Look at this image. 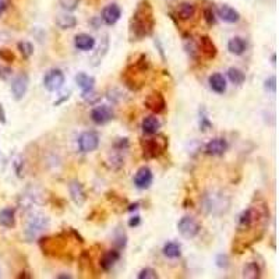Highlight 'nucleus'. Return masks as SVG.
<instances>
[{
  "instance_id": "6",
  "label": "nucleus",
  "mask_w": 279,
  "mask_h": 279,
  "mask_svg": "<svg viewBox=\"0 0 279 279\" xmlns=\"http://www.w3.org/2000/svg\"><path fill=\"white\" fill-rule=\"evenodd\" d=\"M200 224L191 216H183L178 222V230L179 233L186 239H194L200 232Z\"/></svg>"
},
{
  "instance_id": "41",
  "label": "nucleus",
  "mask_w": 279,
  "mask_h": 279,
  "mask_svg": "<svg viewBox=\"0 0 279 279\" xmlns=\"http://www.w3.org/2000/svg\"><path fill=\"white\" fill-rule=\"evenodd\" d=\"M140 222H141V218H140V216H131L130 221H128V226H130V228H135V226L140 225Z\"/></svg>"
},
{
  "instance_id": "15",
  "label": "nucleus",
  "mask_w": 279,
  "mask_h": 279,
  "mask_svg": "<svg viewBox=\"0 0 279 279\" xmlns=\"http://www.w3.org/2000/svg\"><path fill=\"white\" fill-rule=\"evenodd\" d=\"M91 119L97 125H105L113 119V112L109 106H98L91 110Z\"/></svg>"
},
{
  "instance_id": "31",
  "label": "nucleus",
  "mask_w": 279,
  "mask_h": 279,
  "mask_svg": "<svg viewBox=\"0 0 279 279\" xmlns=\"http://www.w3.org/2000/svg\"><path fill=\"white\" fill-rule=\"evenodd\" d=\"M56 24L62 29H73L77 25V18L74 16H69V14H62L56 20Z\"/></svg>"
},
{
  "instance_id": "25",
  "label": "nucleus",
  "mask_w": 279,
  "mask_h": 279,
  "mask_svg": "<svg viewBox=\"0 0 279 279\" xmlns=\"http://www.w3.org/2000/svg\"><path fill=\"white\" fill-rule=\"evenodd\" d=\"M194 14H196V6L191 3H181L176 9V17L181 21H187L194 17Z\"/></svg>"
},
{
  "instance_id": "23",
  "label": "nucleus",
  "mask_w": 279,
  "mask_h": 279,
  "mask_svg": "<svg viewBox=\"0 0 279 279\" xmlns=\"http://www.w3.org/2000/svg\"><path fill=\"white\" fill-rule=\"evenodd\" d=\"M74 46L80 51H91L95 46V39L88 34H80L74 38Z\"/></svg>"
},
{
  "instance_id": "39",
  "label": "nucleus",
  "mask_w": 279,
  "mask_h": 279,
  "mask_svg": "<svg viewBox=\"0 0 279 279\" xmlns=\"http://www.w3.org/2000/svg\"><path fill=\"white\" fill-rule=\"evenodd\" d=\"M212 125H211V122L208 120V117L205 115H203L201 116V120H200V128H201V131H207L208 128H211Z\"/></svg>"
},
{
  "instance_id": "4",
  "label": "nucleus",
  "mask_w": 279,
  "mask_h": 279,
  "mask_svg": "<svg viewBox=\"0 0 279 279\" xmlns=\"http://www.w3.org/2000/svg\"><path fill=\"white\" fill-rule=\"evenodd\" d=\"M70 233V229H69ZM67 232L59 233L57 236H48V237H42L39 240V247L45 255L49 257H54V258H62V260H73L72 252L66 250L67 246V240L70 237V234Z\"/></svg>"
},
{
  "instance_id": "42",
  "label": "nucleus",
  "mask_w": 279,
  "mask_h": 279,
  "mask_svg": "<svg viewBox=\"0 0 279 279\" xmlns=\"http://www.w3.org/2000/svg\"><path fill=\"white\" fill-rule=\"evenodd\" d=\"M10 74H11V70H10V69H7V67H0V78L6 80Z\"/></svg>"
},
{
  "instance_id": "46",
  "label": "nucleus",
  "mask_w": 279,
  "mask_h": 279,
  "mask_svg": "<svg viewBox=\"0 0 279 279\" xmlns=\"http://www.w3.org/2000/svg\"><path fill=\"white\" fill-rule=\"evenodd\" d=\"M28 272H21L20 275H18V278H34L32 275H27Z\"/></svg>"
},
{
  "instance_id": "19",
  "label": "nucleus",
  "mask_w": 279,
  "mask_h": 279,
  "mask_svg": "<svg viewBox=\"0 0 279 279\" xmlns=\"http://www.w3.org/2000/svg\"><path fill=\"white\" fill-rule=\"evenodd\" d=\"M119 260H120V250L112 249L102 254V257L99 258V267L103 271H109Z\"/></svg>"
},
{
  "instance_id": "16",
  "label": "nucleus",
  "mask_w": 279,
  "mask_h": 279,
  "mask_svg": "<svg viewBox=\"0 0 279 279\" xmlns=\"http://www.w3.org/2000/svg\"><path fill=\"white\" fill-rule=\"evenodd\" d=\"M120 17H122V9L115 3L106 6L102 11V20L106 25H115Z\"/></svg>"
},
{
  "instance_id": "9",
  "label": "nucleus",
  "mask_w": 279,
  "mask_h": 279,
  "mask_svg": "<svg viewBox=\"0 0 279 279\" xmlns=\"http://www.w3.org/2000/svg\"><path fill=\"white\" fill-rule=\"evenodd\" d=\"M99 145V137L97 133L94 131H87L82 133L78 137V148L81 152H92L98 148Z\"/></svg>"
},
{
  "instance_id": "29",
  "label": "nucleus",
  "mask_w": 279,
  "mask_h": 279,
  "mask_svg": "<svg viewBox=\"0 0 279 279\" xmlns=\"http://www.w3.org/2000/svg\"><path fill=\"white\" fill-rule=\"evenodd\" d=\"M243 278L247 279H257L261 278V267L258 262H247L243 268Z\"/></svg>"
},
{
  "instance_id": "38",
  "label": "nucleus",
  "mask_w": 279,
  "mask_h": 279,
  "mask_svg": "<svg viewBox=\"0 0 279 279\" xmlns=\"http://www.w3.org/2000/svg\"><path fill=\"white\" fill-rule=\"evenodd\" d=\"M265 90L275 92V90H277V78H275V76H272L268 80H265Z\"/></svg>"
},
{
  "instance_id": "48",
  "label": "nucleus",
  "mask_w": 279,
  "mask_h": 279,
  "mask_svg": "<svg viewBox=\"0 0 279 279\" xmlns=\"http://www.w3.org/2000/svg\"><path fill=\"white\" fill-rule=\"evenodd\" d=\"M275 60H277V56H275V54H272V57H271V62H272V64H275Z\"/></svg>"
},
{
  "instance_id": "7",
  "label": "nucleus",
  "mask_w": 279,
  "mask_h": 279,
  "mask_svg": "<svg viewBox=\"0 0 279 279\" xmlns=\"http://www.w3.org/2000/svg\"><path fill=\"white\" fill-rule=\"evenodd\" d=\"M144 105L148 110H151L156 115L163 113L166 110V101H165L162 92H159V91H152L151 94H148L144 101Z\"/></svg>"
},
{
  "instance_id": "1",
  "label": "nucleus",
  "mask_w": 279,
  "mask_h": 279,
  "mask_svg": "<svg viewBox=\"0 0 279 279\" xmlns=\"http://www.w3.org/2000/svg\"><path fill=\"white\" fill-rule=\"evenodd\" d=\"M270 222V208L265 200L254 198L250 207L239 215L236 237L233 239L232 250L236 254H243L252 244L260 242L265 228Z\"/></svg>"
},
{
  "instance_id": "35",
  "label": "nucleus",
  "mask_w": 279,
  "mask_h": 279,
  "mask_svg": "<svg viewBox=\"0 0 279 279\" xmlns=\"http://www.w3.org/2000/svg\"><path fill=\"white\" fill-rule=\"evenodd\" d=\"M60 1V4H62V7L64 10H67V11H73V10L77 9V6H78V3H80V0H59Z\"/></svg>"
},
{
  "instance_id": "8",
  "label": "nucleus",
  "mask_w": 279,
  "mask_h": 279,
  "mask_svg": "<svg viewBox=\"0 0 279 279\" xmlns=\"http://www.w3.org/2000/svg\"><path fill=\"white\" fill-rule=\"evenodd\" d=\"M64 84V74L62 70L59 69H53V70H49L46 73L45 77H44V87L46 90L54 92V91H59Z\"/></svg>"
},
{
  "instance_id": "37",
  "label": "nucleus",
  "mask_w": 279,
  "mask_h": 279,
  "mask_svg": "<svg viewBox=\"0 0 279 279\" xmlns=\"http://www.w3.org/2000/svg\"><path fill=\"white\" fill-rule=\"evenodd\" d=\"M204 18H205V21H207V24L209 25V27L215 25V23H216L215 14H214V11H212L211 9L204 10Z\"/></svg>"
},
{
  "instance_id": "21",
  "label": "nucleus",
  "mask_w": 279,
  "mask_h": 279,
  "mask_svg": "<svg viewBox=\"0 0 279 279\" xmlns=\"http://www.w3.org/2000/svg\"><path fill=\"white\" fill-rule=\"evenodd\" d=\"M218 16L221 20H224L225 23L233 24L237 23L240 20V13L237 10H234L233 7H230L229 4H222L218 7Z\"/></svg>"
},
{
  "instance_id": "18",
  "label": "nucleus",
  "mask_w": 279,
  "mask_h": 279,
  "mask_svg": "<svg viewBox=\"0 0 279 279\" xmlns=\"http://www.w3.org/2000/svg\"><path fill=\"white\" fill-rule=\"evenodd\" d=\"M228 150V143L225 138H214L205 145V153L209 156H221Z\"/></svg>"
},
{
  "instance_id": "26",
  "label": "nucleus",
  "mask_w": 279,
  "mask_h": 279,
  "mask_svg": "<svg viewBox=\"0 0 279 279\" xmlns=\"http://www.w3.org/2000/svg\"><path fill=\"white\" fill-rule=\"evenodd\" d=\"M109 36L105 35L103 36V39L101 41V45H99L98 51L94 53V56H92V59H91V64L92 66H98V64H101V62L103 60V57H105V54L108 53L109 51Z\"/></svg>"
},
{
  "instance_id": "11",
  "label": "nucleus",
  "mask_w": 279,
  "mask_h": 279,
  "mask_svg": "<svg viewBox=\"0 0 279 279\" xmlns=\"http://www.w3.org/2000/svg\"><path fill=\"white\" fill-rule=\"evenodd\" d=\"M198 52L203 53V56L208 60H212L218 54V48H216L215 42L209 36L203 35L200 38V42H198Z\"/></svg>"
},
{
  "instance_id": "34",
  "label": "nucleus",
  "mask_w": 279,
  "mask_h": 279,
  "mask_svg": "<svg viewBox=\"0 0 279 279\" xmlns=\"http://www.w3.org/2000/svg\"><path fill=\"white\" fill-rule=\"evenodd\" d=\"M137 278L138 279H158V272L153 270V268H144V270H141L138 272V275H137Z\"/></svg>"
},
{
  "instance_id": "13",
  "label": "nucleus",
  "mask_w": 279,
  "mask_h": 279,
  "mask_svg": "<svg viewBox=\"0 0 279 279\" xmlns=\"http://www.w3.org/2000/svg\"><path fill=\"white\" fill-rule=\"evenodd\" d=\"M152 180H153L152 172H151L150 168H147V166L140 168V169L137 171V173H135L134 184L137 189L147 190L151 184H152Z\"/></svg>"
},
{
  "instance_id": "24",
  "label": "nucleus",
  "mask_w": 279,
  "mask_h": 279,
  "mask_svg": "<svg viewBox=\"0 0 279 279\" xmlns=\"http://www.w3.org/2000/svg\"><path fill=\"white\" fill-rule=\"evenodd\" d=\"M209 87L216 94H224L226 91V80L221 73H214L209 77Z\"/></svg>"
},
{
  "instance_id": "22",
  "label": "nucleus",
  "mask_w": 279,
  "mask_h": 279,
  "mask_svg": "<svg viewBox=\"0 0 279 279\" xmlns=\"http://www.w3.org/2000/svg\"><path fill=\"white\" fill-rule=\"evenodd\" d=\"M141 127H143V131H144L145 134L153 135L159 131V128H161V122H159L158 117L147 116L144 120H143Z\"/></svg>"
},
{
  "instance_id": "36",
  "label": "nucleus",
  "mask_w": 279,
  "mask_h": 279,
  "mask_svg": "<svg viewBox=\"0 0 279 279\" xmlns=\"http://www.w3.org/2000/svg\"><path fill=\"white\" fill-rule=\"evenodd\" d=\"M0 57H1L4 62H7V63H13L14 59H16L13 52L9 51V49H0Z\"/></svg>"
},
{
  "instance_id": "14",
  "label": "nucleus",
  "mask_w": 279,
  "mask_h": 279,
  "mask_svg": "<svg viewBox=\"0 0 279 279\" xmlns=\"http://www.w3.org/2000/svg\"><path fill=\"white\" fill-rule=\"evenodd\" d=\"M46 226H48V219L46 218H44V216H34L28 224L25 234H27L29 240L35 239L36 236L41 233L44 229H46Z\"/></svg>"
},
{
  "instance_id": "10",
  "label": "nucleus",
  "mask_w": 279,
  "mask_h": 279,
  "mask_svg": "<svg viewBox=\"0 0 279 279\" xmlns=\"http://www.w3.org/2000/svg\"><path fill=\"white\" fill-rule=\"evenodd\" d=\"M224 207L228 209L229 208V201L225 203V197L222 194H209V196H205V208L209 214H216V209L219 208L221 209V214L225 211Z\"/></svg>"
},
{
  "instance_id": "43",
  "label": "nucleus",
  "mask_w": 279,
  "mask_h": 279,
  "mask_svg": "<svg viewBox=\"0 0 279 279\" xmlns=\"http://www.w3.org/2000/svg\"><path fill=\"white\" fill-rule=\"evenodd\" d=\"M7 0H0V17H1V14L6 11V9H7Z\"/></svg>"
},
{
  "instance_id": "44",
  "label": "nucleus",
  "mask_w": 279,
  "mask_h": 279,
  "mask_svg": "<svg viewBox=\"0 0 279 279\" xmlns=\"http://www.w3.org/2000/svg\"><path fill=\"white\" fill-rule=\"evenodd\" d=\"M0 122L1 123H6V113H4V109L0 105Z\"/></svg>"
},
{
  "instance_id": "12",
  "label": "nucleus",
  "mask_w": 279,
  "mask_h": 279,
  "mask_svg": "<svg viewBox=\"0 0 279 279\" xmlns=\"http://www.w3.org/2000/svg\"><path fill=\"white\" fill-rule=\"evenodd\" d=\"M28 84H29V78H28L25 73L20 74L13 80V82H11V92H13L14 99H17V101L23 99V97L27 94Z\"/></svg>"
},
{
  "instance_id": "32",
  "label": "nucleus",
  "mask_w": 279,
  "mask_h": 279,
  "mask_svg": "<svg viewBox=\"0 0 279 279\" xmlns=\"http://www.w3.org/2000/svg\"><path fill=\"white\" fill-rule=\"evenodd\" d=\"M228 77H229V80L236 84V85H240V84H243L246 81V76H244V73L242 70H239V69H234V67H230L229 70H228Z\"/></svg>"
},
{
  "instance_id": "30",
  "label": "nucleus",
  "mask_w": 279,
  "mask_h": 279,
  "mask_svg": "<svg viewBox=\"0 0 279 279\" xmlns=\"http://www.w3.org/2000/svg\"><path fill=\"white\" fill-rule=\"evenodd\" d=\"M163 255L171 258V260H176L181 255V246L176 242H169L163 246Z\"/></svg>"
},
{
  "instance_id": "3",
  "label": "nucleus",
  "mask_w": 279,
  "mask_h": 279,
  "mask_svg": "<svg viewBox=\"0 0 279 279\" xmlns=\"http://www.w3.org/2000/svg\"><path fill=\"white\" fill-rule=\"evenodd\" d=\"M150 69V63L145 54H140L133 63H130L122 72V81L128 90L138 91L144 85V76Z\"/></svg>"
},
{
  "instance_id": "45",
  "label": "nucleus",
  "mask_w": 279,
  "mask_h": 279,
  "mask_svg": "<svg viewBox=\"0 0 279 279\" xmlns=\"http://www.w3.org/2000/svg\"><path fill=\"white\" fill-rule=\"evenodd\" d=\"M70 98V94H67V95H64L63 98H60L59 99V101H57V102H54V106H59V105H60V103H63L64 101H67V99Z\"/></svg>"
},
{
  "instance_id": "33",
  "label": "nucleus",
  "mask_w": 279,
  "mask_h": 279,
  "mask_svg": "<svg viewBox=\"0 0 279 279\" xmlns=\"http://www.w3.org/2000/svg\"><path fill=\"white\" fill-rule=\"evenodd\" d=\"M18 51L23 56V59L28 60L32 54H34V45L31 42H27V41H23V42H18L17 44Z\"/></svg>"
},
{
  "instance_id": "2",
  "label": "nucleus",
  "mask_w": 279,
  "mask_h": 279,
  "mask_svg": "<svg viewBox=\"0 0 279 279\" xmlns=\"http://www.w3.org/2000/svg\"><path fill=\"white\" fill-rule=\"evenodd\" d=\"M155 29L153 9L148 0H141L135 7L128 24L130 41H141L147 36H151Z\"/></svg>"
},
{
  "instance_id": "40",
  "label": "nucleus",
  "mask_w": 279,
  "mask_h": 279,
  "mask_svg": "<svg viewBox=\"0 0 279 279\" xmlns=\"http://www.w3.org/2000/svg\"><path fill=\"white\" fill-rule=\"evenodd\" d=\"M216 265L221 267V268H226V267L229 265V260H228V257H226L225 254H219V255H218V258H216Z\"/></svg>"
},
{
  "instance_id": "27",
  "label": "nucleus",
  "mask_w": 279,
  "mask_h": 279,
  "mask_svg": "<svg viewBox=\"0 0 279 279\" xmlns=\"http://www.w3.org/2000/svg\"><path fill=\"white\" fill-rule=\"evenodd\" d=\"M246 41H244L243 38H240V36H234L232 38L229 42H228V49H229V52L234 56H240V54L244 53V51H246Z\"/></svg>"
},
{
  "instance_id": "20",
  "label": "nucleus",
  "mask_w": 279,
  "mask_h": 279,
  "mask_svg": "<svg viewBox=\"0 0 279 279\" xmlns=\"http://www.w3.org/2000/svg\"><path fill=\"white\" fill-rule=\"evenodd\" d=\"M76 82H77V85L80 87L82 90V97L85 98L88 94L92 92L94 90V85H95V78L94 77H91L88 76L87 73H78L77 76H76Z\"/></svg>"
},
{
  "instance_id": "47",
  "label": "nucleus",
  "mask_w": 279,
  "mask_h": 279,
  "mask_svg": "<svg viewBox=\"0 0 279 279\" xmlns=\"http://www.w3.org/2000/svg\"><path fill=\"white\" fill-rule=\"evenodd\" d=\"M56 278L57 279H72V275H66V274H64V275H57Z\"/></svg>"
},
{
  "instance_id": "17",
  "label": "nucleus",
  "mask_w": 279,
  "mask_h": 279,
  "mask_svg": "<svg viewBox=\"0 0 279 279\" xmlns=\"http://www.w3.org/2000/svg\"><path fill=\"white\" fill-rule=\"evenodd\" d=\"M69 191H70V197L74 201V204L82 205L87 201V193L84 190V186L78 180H73L69 184Z\"/></svg>"
},
{
  "instance_id": "28",
  "label": "nucleus",
  "mask_w": 279,
  "mask_h": 279,
  "mask_svg": "<svg viewBox=\"0 0 279 279\" xmlns=\"http://www.w3.org/2000/svg\"><path fill=\"white\" fill-rule=\"evenodd\" d=\"M16 225V214L13 208H4L0 211V226L14 228Z\"/></svg>"
},
{
  "instance_id": "5",
  "label": "nucleus",
  "mask_w": 279,
  "mask_h": 279,
  "mask_svg": "<svg viewBox=\"0 0 279 279\" xmlns=\"http://www.w3.org/2000/svg\"><path fill=\"white\" fill-rule=\"evenodd\" d=\"M140 145H141L143 156L145 159H156V158L162 156L165 151L168 150L169 140L166 135L156 134L151 138L140 140Z\"/></svg>"
}]
</instances>
